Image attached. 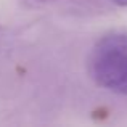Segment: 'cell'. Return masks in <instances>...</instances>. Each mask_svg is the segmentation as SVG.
Masks as SVG:
<instances>
[{
	"instance_id": "obj_1",
	"label": "cell",
	"mask_w": 127,
	"mask_h": 127,
	"mask_svg": "<svg viewBox=\"0 0 127 127\" xmlns=\"http://www.w3.org/2000/svg\"><path fill=\"white\" fill-rule=\"evenodd\" d=\"M90 74L98 85L127 96V34L111 32L95 43L89 58Z\"/></svg>"
},
{
	"instance_id": "obj_2",
	"label": "cell",
	"mask_w": 127,
	"mask_h": 127,
	"mask_svg": "<svg viewBox=\"0 0 127 127\" xmlns=\"http://www.w3.org/2000/svg\"><path fill=\"white\" fill-rule=\"evenodd\" d=\"M111 2L119 5V6H127V0H111Z\"/></svg>"
}]
</instances>
